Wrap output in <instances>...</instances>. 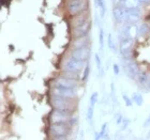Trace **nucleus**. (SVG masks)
Returning <instances> with one entry per match:
<instances>
[{
	"label": "nucleus",
	"instance_id": "nucleus-34",
	"mask_svg": "<svg viewBox=\"0 0 150 140\" xmlns=\"http://www.w3.org/2000/svg\"><path fill=\"white\" fill-rule=\"evenodd\" d=\"M147 87H148V89H149V90H150V76H149V80H148Z\"/></svg>",
	"mask_w": 150,
	"mask_h": 140
},
{
	"label": "nucleus",
	"instance_id": "nucleus-20",
	"mask_svg": "<svg viewBox=\"0 0 150 140\" xmlns=\"http://www.w3.org/2000/svg\"><path fill=\"white\" fill-rule=\"evenodd\" d=\"M107 45H108V48H110V51L112 53H116L117 51V46H116V42L112 37V34L110 33L108 34V37H107Z\"/></svg>",
	"mask_w": 150,
	"mask_h": 140
},
{
	"label": "nucleus",
	"instance_id": "nucleus-19",
	"mask_svg": "<svg viewBox=\"0 0 150 140\" xmlns=\"http://www.w3.org/2000/svg\"><path fill=\"white\" fill-rule=\"evenodd\" d=\"M132 101H133V103H135V105L142 106L144 103V97H143V95L141 93L135 92V93L132 94Z\"/></svg>",
	"mask_w": 150,
	"mask_h": 140
},
{
	"label": "nucleus",
	"instance_id": "nucleus-21",
	"mask_svg": "<svg viewBox=\"0 0 150 140\" xmlns=\"http://www.w3.org/2000/svg\"><path fill=\"white\" fill-rule=\"evenodd\" d=\"M98 100H99V93L98 92H93V93L91 94L90 96V102H89V105L94 107V105L97 104Z\"/></svg>",
	"mask_w": 150,
	"mask_h": 140
},
{
	"label": "nucleus",
	"instance_id": "nucleus-17",
	"mask_svg": "<svg viewBox=\"0 0 150 140\" xmlns=\"http://www.w3.org/2000/svg\"><path fill=\"white\" fill-rule=\"evenodd\" d=\"M97 9L100 10V15L103 18L106 13V0H94Z\"/></svg>",
	"mask_w": 150,
	"mask_h": 140
},
{
	"label": "nucleus",
	"instance_id": "nucleus-29",
	"mask_svg": "<svg viewBox=\"0 0 150 140\" xmlns=\"http://www.w3.org/2000/svg\"><path fill=\"white\" fill-rule=\"evenodd\" d=\"M129 123H130V120H129V119H123V123H122V127H121L122 131L128 127V126H129Z\"/></svg>",
	"mask_w": 150,
	"mask_h": 140
},
{
	"label": "nucleus",
	"instance_id": "nucleus-14",
	"mask_svg": "<svg viewBox=\"0 0 150 140\" xmlns=\"http://www.w3.org/2000/svg\"><path fill=\"white\" fill-rule=\"evenodd\" d=\"M125 72L129 77L134 79L137 77V74L139 73V68L134 61H128L125 64Z\"/></svg>",
	"mask_w": 150,
	"mask_h": 140
},
{
	"label": "nucleus",
	"instance_id": "nucleus-35",
	"mask_svg": "<svg viewBox=\"0 0 150 140\" xmlns=\"http://www.w3.org/2000/svg\"><path fill=\"white\" fill-rule=\"evenodd\" d=\"M147 137H148V138L150 137V129H149V133H148V136H147Z\"/></svg>",
	"mask_w": 150,
	"mask_h": 140
},
{
	"label": "nucleus",
	"instance_id": "nucleus-6",
	"mask_svg": "<svg viewBox=\"0 0 150 140\" xmlns=\"http://www.w3.org/2000/svg\"><path fill=\"white\" fill-rule=\"evenodd\" d=\"M138 33V29L135 26V24H127L123 28L119 31V40L122 39H132L134 40Z\"/></svg>",
	"mask_w": 150,
	"mask_h": 140
},
{
	"label": "nucleus",
	"instance_id": "nucleus-2",
	"mask_svg": "<svg viewBox=\"0 0 150 140\" xmlns=\"http://www.w3.org/2000/svg\"><path fill=\"white\" fill-rule=\"evenodd\" d=\"M52 105L54 106L55 109H59L69 115H72L74 112V103L71 98H66V97L52 94Z\"/></svg>",
	"mask_w": 150,
	"mask_h": 140
},
{
	"label": "nucleus",
	"instance_id": "nucleus-5",
	"mask_svg": "<svg viewBox=\"0 0 150 140\" xmlns=\"http://www.w3.org/2000/svg\"><path fill=\"white\" fill-rule=\"evenodd\" d=\"M141 19V11L138 9H125L123 8V23L135 24Z\"/></svg>",
	"mask_w": 150,
	"mask_h": 140
},
{
	"label": "nucleus",
	"instance_id": "nucleus-1",
	"mask_svg": "<svg viewBox=\"0 0 150 140\" xmlns=\"http://www.w3.org/2000/svg\"><path fill=\"white\" fill-rule=\"evenodd\" d=\"M71 124L69 122H57L52 123L50 126V133L55 139H66L71 133Z\"/></svg>",
	"mask_w": 150,
	"mask_h": 140
},
{
	"label": "nucleus",
	"instance_id": "nucleus-10",
	"mask_svg": "<svg viewBox=\"0 0 150 140\" xmlns=\"http://www.w3.org/2000/svg\"><path fill=\"white\" fill-rule=\"evenodd\" d=\"M77 81L78 80H73V79H69V78L60 76L59 78H57L56 80H55V82H54V87L75 89V88L77 87Z\"/></svg>",
	"mask_w": 150,
	"mask_h": 140
},
{
	"label": "nucleus",
	"instance_id": "nucleus-9",
	"mask_svg": "<svg viewBox=\"0 0 150 140\" xmlns=\"http://www.w3.org/2000/svg\"><path fill=\"white\" fill-rule=\"evenodd\" d=\"M52 94H55V95H58V96L73 100V98H75V96H76V91H75V89L54 87L53 90H52Z\"/></svg>",
	"mask_w": 150,
	"mask_h": 140
},
{
	"label": "nucleus",
	"instance_id": "nucleus-11",
	"mask_svg": "<svg viewBox=\"0 0 150 140\" xmlns=\"http://www.w3.org/2000/svg\"><path fill=\"white\" fill-rule=\"evenodd\" d=\"M133 43H134V40L132 39H122V40H119V50L121 55L125 58L130 55L131 53V48L133 46Z\"/></svg>",
	"mask_w": 150,
	"mask_h": 140
},
{
	"label": "nucleus",
	"instance_id": "nucleus-3",
	"mask_svg": "<svg viewBox=\"0 0 150 140\" xmlns=\"http://www.w3.org/2000/svg\"><path fill=\"white\" fill-rule=\"evenodd\" d=\"M86 66V61L78 60L70 55V57L66 58L62 62V70L67 72H74V73H79L81 70Z\"/></svg>",
	"mask_w": 150,
	"mask_h": 140
},
{
	"label": "nucleus",
	"instance_id": "nucleus-33",
	"mask_svg": "<svg viewBox=\"0 0 150 140\" xmlns=\"http://www.w3.org/2000/svg\"><path fill=\"white\" fill-rule=\"evenodd\" d=\"M139 2L143 3V4H147V3L150 2V0H139Z\"/></svg>",
	"mask_w": 150,
	"mask_h": 140
},
{
	"label": "nucleus",
	"instance_id": "nucleus-7",
	"mask_svg": "<svg viewBox=\"0 0 150 140\" xmlns=\"http://www.w3.org/2000/svg\"><path fill=\"white\" fill-rule=\"evenodd\" d=\"M90 53H91V50L89 48V46L79 47V48H72L71 51H70L71 56L78 60H81V61H88L89 58H90Z\"/></svg>",
	"mask_w": 150,
	"mask_h": 140
},
{
	"label": "nucleus",
	"instance_id": "nucleus-4",
	"mask_svg": "<svg viewBox=\"0 0 150 140\" xmlns=\"http://www.w3.org/2000/svg\"><path fill=\"white\" fill-rule=\"evenodd\" d=\"M88 9V0H70L68 2V12L70 15H76Z\"/></svg>",
	"mask_w": 150,
	"mask_h": 140
},
{
	"label": "nucleus",
	"instance_id": "nucleus-23",
	"mask_svg": "<svg viewBox=\"0 0 150 140\" xmlns=\"http://www.w3.org/2000/svg\"><path fill=\"white\" fill-rule=\"evenodd\" d=\"M89 74H90V66L88 65V64H86V66H85L84 69V74H83V77H81V80L83 81L87 80L88 77H89Z\"/></svg>",
	"mask_w": 150,
	"mask_h": 140
},
{
	"label": "nucleus",
	"instance_id": "nucleus-18",
	"mask_svg": "<svg viewBox=\"0 0 150 140\" xmlns=\"http://www.w3.org/2000/svg\"><path fill=\"white\" fill-rule=\"evenodd\" d=\"M136 79L138 80V82L141 84H143V86H147L148 84V80H149V75L146 73V72H141L139 71V73L137 74V77H136Z\"/></svg>",
	"mask_w": 150,
	"mask_h": 140
},
{
	"label": "nucleus",
	"instance_id": "nucleus-26",
	"mask_svg": "<svg viewBox=\"0 0 150 140\" xmlns=\"http://www.w3.org/2000/svg\"><path fill=\"white\" fill-rule=\"evenodd\" d=\"M138 31H139V34H144V33H147L148 31H149V28H148L147 24H143V25L141 26V28L138 29Z\"/></svg>",
	"mask_w": 150,
	"mask_h": 140
},
{
	"label": "nucleus",
	"instance_id": "nucleus-30",
	"mask_svg": "<svg viewBox=\"0 0 150 140\" xmlns=\"http://www.w3.org/2000/svg\"><path fill=\"white\" fill-rule=\"evenodd\" d=\"M112 70H114V74L115 75H118L120 73V68H119L118 64H114L112 65Z\"/></svg>",
	"mask_w": 150,
	"mask_h": 140
},
{
	"label": "nucleus",
	"instance_id": "nucleus-31",
	"mask_svg": "<svg viewBox=\"0 0 150 140\" xmlns=\"http://www.w3.org/2000/svg\"><path fill=\"white\" fill-rule=\"evenodd\" d=\"M116 117H117V118H116V123H117V124H121V122L123 121V118H122L121 113H118Z\"/></svg>",
	"mask_w": 150,
	"mask_h": 140
},
{
	"label": "nucleus",
	"instance_id": "nucleus-13",
	"mask_svg": "<svg viewBox=\"0 0 150 140\" xmlns=\"http://www.w3.org/2000/svg\"><path fill=\"white\" fill-rule=\"evenodd\" d=\"M89 19V16H88V11H84V12H81L76 14V15H73L72 18H71V26L72 28L74 27H78V26L83 25L84 23H86Z\"/></svg>",
	"mask_w": 150,
	"mask_h": 140
},
{
	"label": "nucleus",
	"instance_id": "nucleus-25",
	"mask_svg": "<svg viewBox=\"0 0 150 140\" xmlns=\"http://www.w3.org/2000/svg\"><path fill=\"white\" fill-rule=\"evenodd\" d=\"M94 59H96V63H97L98 70L100 71V73H102V63H101V59H100L99 53H96V55H94Z\"/></svg>",
	"mask_w": 150,
	"mask_h": 140
},
{
	"label": "nucleus",
	"instance_id": "nucleus-32",
	"mask_svg": "<svg viewBox=\"0 0 150 140\" xmlns=\"http://www.w3.org/2000/svg\"><path fill=\"white\" fill-rule=\"evenodd\" d=\"M148 126H150V115L146 119V121L144 122V127H148Z\"/></svg>",
	"mask_w": 150,
	"mask_h": 140
},
{
	"label": "nucleus",
	"instance_id": "nucleus-16",
	"mask_svg": "<svg viewBox=\"0 0 150 140\" xmlns=\"http://www.w3.org/2000/svg\"><path fill=\"white\" fill-rule=\"evenodd\" d=\"M114 18L117 23H123V8L119 6H116L112 11Z\"/></svg>",
	"mask_w": 150,
	"mask_h": 140
},
{
	"label": "nucleus",
	"instance_id": "nucleus-12",
	"mask_svg": "<svg viewBox=\"0 0 150 140\" xmlns=\"http://www.w3.org/2000/svg\"><path fill=\"white\" fill-rule=\"evenodd\" d=\"M71 115L66 113V112L61 111L59 109H55L52 115H50V122L52 123H57V122H69Z\"/></svg>",
	"mask_w": 150,
	"mask_h": 140
},
{
	"label": "nucleus",
	"instance_id": "nucleus-27",
	"mask_svg": "<svg viewBox=\"0 0 150 140\" xmlns=\"http://www.w3.org/2000/svg\"><path fill=\"white\" fill-rule=\"evenodd\" d=\"M122 97H123V101H125V105L128 106V107H131L132 104H133L132 98H130V97H129L128 95H125V94H122Z\"/></svg>",
	"mask_w": 150,
	"mask_h": 140
},
{
	"label": "nucleus",
	"instance_id": "nucleus-22",
	"mask_svg": "<svg viewBox=\"0 0 150 140\" xmlns=\"http://www.w3.org/2000/svg\"><path fill=\"white\" fill-rule=\"evenodd\" d=\"M99 43H100V49L103 50L104 48V29H100V34H99Z\"/></svg>",
	"mask_w": 150,
	"mask_h": 140
},
{
	"label": "nucleus",
	"instance_id": "nucleus-15",
	"mask_svg": "<svg viewBox=\"0 0 150 140\" xmlns=\"http://www.w3.org/2000/svg\"><path fill=\"white\" fill-rule=\"evenodd\" d=\"M90 45V40L88 35L86 37H76L72 41L71 43V47L72 48H79V47H85V46H89Z\"/></svg>",
	"mask_w": 150,
	"mask_h": 140
},
{
	"label": "nucleus",
	"instance_id": "nucleus-8",
	"mask_svg": "<svg viewBox=\"0 0 150 140\" xmlns=\"http://www.w3.org/2000/svg\"><path fill=\"white\" fill-rule=\"evenodd\" d=\"M91 29V22L88 19L87 22L84 23L83 25L78 26V27H74L72 29V37L73 39H76V37H86V35L89 34V31Z\"/></svg>",
	"mask_w": 150,
	"mask_h": 140
},
{
	"label": "nucleus",
	"instance_id": "nucleus-24",
	"mask_svg": "<svg viewBox=\"0 0 150 140\" xmlns=\"http://www.w3.org/2000/svg\"><path fill=\"white\" fill-rule=\"evenodd\" d=\"M93 108L94 107L89 105V107H88V109H87V120L89 122L92 121V118H93Z\"/></svg>",
	"mask_w": 150,
	"mask_h": 140
},
{
	"label": "nucleus",
	"instance_id": "nucleus-28",
	"mask_svg": "<svg viewBox=\"0 0 150 140\" xmlns=\"http://www.w3.org/2000/svg\"><path fill=\"white\" fill-rule=\"evenodd\" d=\"M77 122H78V117L77 115H72L71 118H70L69 120V123L71 124V126H74V125L77 124Z\"/></svg>",
	"mask_w": 150,
	"mask_h": 140
}]
</instances>
